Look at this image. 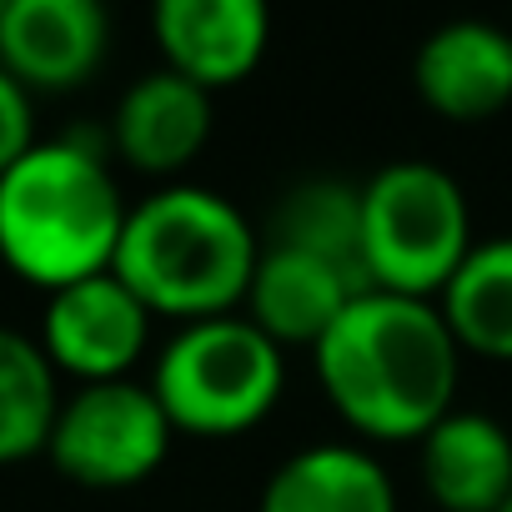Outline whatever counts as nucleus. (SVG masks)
Returning <instances> with one entry per match:
<instances>
[{
	"mask_svg": "<svg viewBox=\"0 0 512 512\" xmlns=\"http://www.w3.org/2000/svg\"><path fill=\"white\" fill-rule=\"evenodd\" d=\"M96 0H0V66L26 91H71L106 56Z\"/></svg>",
	"mask_w": 512,
	"mask_h": 512,
	"instance_id": "6e6552de",
	"label": "nucleus"
},
{
	"mask_svg": "<svg viewBox=\"0 0 512 512\" xmlns=\"http://www.w3.org/2000/svg\"><path fill=\"white\" fill-rule=\"evenodd\" d=\"M36 146V121H31V91L0 66V176H6L26 151Z\"/></svg>",
	"mask_w": 512,
	"mask_h": 512,
	"instance_id": "a211bd4d",
	"label": "nucleus"
},
{
	"mask_svg": "<svg viewBox=\"0 0 512 512\" xmlns=\"http://www.w3.org/2000/svg\"><path fill=\"white\" fill-rule=\"evenodd\" d=\"M497 512H512V497H507V502H502V507H497Z\"/></svg>",
	"mask_w": 512,
	"mask_h": 512,
	"instance_id": "6ab92c4d",
	"label": "nucleus"
},
{
	"mask_svg": "<svg viewBox=\"0 0 512 512\" xmlns=\"http://www.w3.org/2000/svg\"><path fill=\"white\" fill-rule=\"evenodd\" d=\"M412 81L437 116L487 121L512 101V31L492 21H447L417 46Z\"/></svg>",
	"mask_w": 512,
	"mask_h": 512,
	"instance_id": "9d476101",
	"label": "nucleus"
},
{
	"mask_svg": "<svg viewBox=\"0 0 512 512\" xmlns=\"http://www.w3.org/2000/svg\"><path fill=\"white\" fill-rule=\"evenodd\" d=\"M126 211L101 151L36 141L0 176V262L46 292L101 277L116 262Z\"/></svg>",
	"mask_w": 512,
	"mask_h": 512,
	"instance_id": "f03ea898",
	"label": "nucleus"
},
{
	"mask_svg": "<svg viewBox=\"0 0 512 512\" xmlns=\"http://www.w3.org/2000/svg\"><path fill=\"white\" fill-rule=\"evenodd\" d=\"M151 337V307L116 277H86L76 287L51 292L41 317V347L56 372L91 382H121Z\"/></svg>",
	"mask_w": 512,
	"mask_h": 512,
	"instance_id": "0eeeda50",
	"label": "nucleus"
},
{
	"mask_svg": "<svg viewBox=\"0 0 512 512\" xmlns=\"http://www.w3.org/2000/svg\"><path fill=\"white\" fill-rule=\"evenodd\" d=\"M362 241L372 292L437 302L467 262L472 216L457 176L432 161H387L362 186Z\"/></svg>",
	"mask_w": 512,
	"mask_h": 512,
	"instance_id": "20e7f679",
	"label": "nucleus"
},
{
	"mask_svg": "<svg viewBox=\"0 0 512 512\" xmlns=\"http://www.w3.org/2000/svg\"><path fill=\"white\" fill-rule=\"evenodd\" d=\"M357 297L362 287H352L337 267L317 262L307 251L262 241L251 292H246V317L277 347H317Z\"/></svg>",
	"mask_w": 512,
	"mask_h": 512,
	"instance_id": "9b49d317",
	"label": "nucleus"
},
{
	"mask_svg": "<svg viewBox=\"0 0 512 512\" xmlns=\"http://www.w3.org/2000/svg\"><path fill=\"white\" fill-rule=\"evenodd\" d=\"M332 407L382 442L427 437L457 392V337L437 302L362 292L312 347Z\"/></svg>",
	"mask_w": 512,
	"mask_h": 512,
	"instance_id": "f257e3e1",
	"label": "nucleus"
},
{
	"mask_svg": "<svg viewBox=\"0 0 512 512\" xmlns=\"http://www.w3.org/2000/svg\"><path fill=\"white\" fill-rule=\"evenodd\" d=\"M171 432L176 427L156 402V392L121 377V382H91L76 397H66L46 452L71 482L116 492L146 482L166 462Z\"/></svg>",
	"mask_w": 512,
	"mask_h": 512,
	"instance_id": "423d86ee",
	"label": "nucleus"
},
{
	"mask_svg": "<svg viewBox=\"0 0 512 512\" xmlns=\"http://www.w3.org/2000/svg\"><path fill=\"white\" fill-rule=\"evenodd\" d=\"M161 56L201 91L236 86L267 56L272 16L262 0H161L151 11Z\"/></svg>",
	"mask_w": 512,
	"mask_h": 512,
	"instance_id": "1a4fd4ad",
	"label": "nucleus"
},
{
	"mask_svg": "<svg viewBox=\"0 0 512 512\" xmlns=\"http://www.w3.org/2000/svg\"><path fill=\"white\" fill-rule=\"evenodd\" d=\"M457 347L512 362V236H487L437 297Z\"/></svg>",
	"mask_w": 512,
	"mask_h": 512,
	"instance_id": "dca6fc26",
	"label": "nucleus"
},
{
	"mask_svg": "<svg viewBox=\"0 0 512 512\" xmlns=\"http://www.w3.org/2000/svg\"><path fill=\"white\" fill-rule=\"evenodd\" d=\"M256 512H397V487L367 447L317 442L267 477Z\"/></svg>",
	"mask_w": 512,
	"mask_h": 512,
	"instance_id": "4468645a",
	"label": "nucleus"
},
{
	"mask_svg": "<svg viewBox=\"0 0 512 512\" xmlns=\"http://www.w3.org/2000/svg\"><path fill=\"white\" fill-rule=\"evenodd\" d=\"M422 482L447 512H497L512 497V432L487 412H447L422 437Z\"/></svg>",
	"mask_w": 512,
	"mask_h": 512,
	"instance_id": "ddd939ff",
	"label": "nucleus"
},
{
	"mask_svg": "<svg viewBox=\"0 0 512 512\" xmlns=\"http://www.w3.org/2000/svg\"><path fill=\"white\" fill-rule=\"evenodd\" d=\"M56 417L61 397L46 347L0 327V462H26L46 452Z\"/></svg>",
	"mask_w": 512,
	"mask_h": 512,
	"instance_id": "f3484780",
	"label": "nucleus"
},
{
	"mask_svg": "<svg viewBox=\"0 0 512 512\" xmlns=\"http://www.w3.org/2000/svg\"><path fill=\"white\" fill-rule=\"evenodd\" d=\"M262 241L307 251V256H317V262L337 267L352 287L372 292V277H367V241H362V186H347V181H337V176L297 181V186L277 201L272 226H267Z\"/></svg>",
	"mask_w": 512,
	"mask_h": 512,
	"instance_id": "2eb2a0df",
	"label": "nucleus"
},
{
	"mask_svg": "<svg viewBox=\"0 0 512 512\" xmlns=\"http://www.w3.org/2000/svg\"><path fill=\"white\" fill-rule=\"evenodd\" d=\"M111 136H116V151L136 171L171 176L186 161H196V151L211 136V91L176 76L171 66L146 71L141 81L126 86Z\"/></svg>",
	"mask_w": 512,
	"mask_h": 512,
	"instance_id": "f8f14e48",
	"label": "nucleus"
},
{
	"mask_svg": "<svg viewBox=\"0 0 512 512\" xmlns=\"http://www.w3.org/2000/svg\"><path fill=\"white\" fill-rule=\"evenodd\" d=\"M287 387L282 347L251 317L186 322L156 357L151 392L176 432L231 437L256 427Z\"/></svg>",
	"mask_w": 512,
	"mask_h": 512,
	"instance_id": "39448f33",
	"label": "nucleus"
},
{
	"mask_svg": "<svg viewBox=\"0 0 512 512\" xmlns=\"http://www.w3.org/2000/svg\"><path fill=\"white\" fill-rule=\"evenodd\" d=\"M262 236L206 186H161L126 211L111 272L161 317H231L246 302Z\"/></svg>",
	"mask_w": 512,
	"mask_h": 512,
	"instance_id": "7ed1b4c3",
	"label": "nucleus"
}]
</instances>
